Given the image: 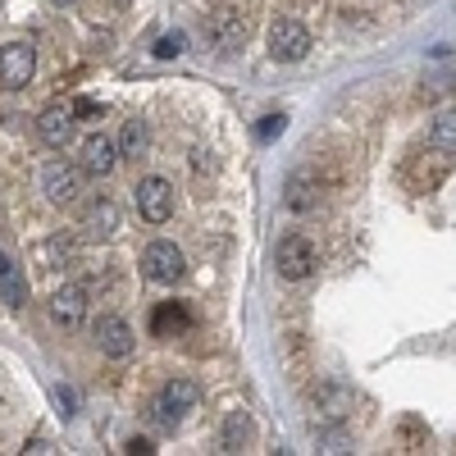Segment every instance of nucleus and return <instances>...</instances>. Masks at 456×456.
<instances>
[{"label": "nucleus", "instance_id": "nucleus-20", "mask_svg": "<svg viewBox=\"0 0 456 456\" xmlns=\"http://www.w3.org/2000/svg\"><path fill=\"white\" fill-rule=\"evenodd\" d=\"M0 297H5L10 306H23V301H28L23 274L14 270V265H10V256H5V251H0Z\"/></svg>", "mask_w": 456, "mask_h": 456}, {"label": "nucleus", "instance_id": "nucleus-18", "mask_svg": "<svg viewBox=\"0 0 456 456\" xmlns=\"http://www.w3.org/2000/svg\"><path fill=\"white\" fill-rule=\"evenodd\" d=\"M251 443V415L247 411H228L224 429H219V452H247Z\"/></svg>", "mask_w": 456, "mask_h": 456}, {"label": "nucleus", "instance_id": "nucleus-2", "mask_svg": "<svg viewBox=\"0 0 456 456\" xmlns=\"http://www.w3.org/2000/svg\"><path fill=\"white\" fill-rule=\"evenodd\" d=\"M42 192H46L51 206L73 210V206L83 201V192H87V174H83V165H64V160L46 165V169H42Z\"/></svg>", "mask_w": 456, "mask_h": 456}, {"label": "nucleus", "instance_id": "nucleus-9", "mask_svg": "<svg viewBox=\"0 0 456 456\" xmlns=\"http://www.w3.org/2000/svg\"><path fill=\"white\" fill-rule=\"evenodd\" d=\"M37 73V51L28 42H5L0 46V83L5 87H28Z\"/></svg>", "mask_w": 456, "mask_h": 456}, {"label": "nucleus", "instance_id": "nucleus-13", "mask_svg": "<svg viewBox=\"0 0 456 456\" xmlns=\"http://www.w3.org/2000/svg\"><path fill=\"white\" fill-rule=\"evenodd\" d=\"M51 320L64 324V329H78L87 320V292L78 283H64L51 292Z\"/></svg>", "mask_w": 456, "mask_h": 456}, {"label": "nucleus", "instance_id": "nucleus-14", "mask_svg": "<svg viewBox=\"0 0 456 456\" xmlns=\"http://www.w3.org/2000/svg\"><path fill=\"white\" fill-rule=\"evenodd\" d=\"M447 169H452V156H438L434 165H429L425 156H406V165H402V178H406V187H411V192H434V187L447 178Z\"/></svg>", "mask_w": 456, "mask_h": 456}, {"label": "nucleus", "instance_id": "nucleus-12", "mask_svg": "<svg viewBox=\"0 0 456 456\" xmlns=\"http://www.w3.org/2000/svg\"><path fill=\"white\" fill-rule=\"evenodd\" d=\"M78 165H83V174L105 178L114 165H119V146H114L105 133H92V137H83V146H78Z\"/></svg>", "mask_w": 456, "mask_h": 456}, {"label": "nucleus", "instance_id": "nucleus-4", "mask_svg": "<svg viewBox=\"0 0 456 456\" xmlns=\"http://www.w3.org/2000/svg\"><path fill=\"white\" fill-rule=\"evenodd\" d=\"M274 260H279V274H283V279L301 283V279H311V274H315L320 251H315V242H311L306 233H288V238L279 242Z\"/></svg>", "mask_w": 456, "mask_h": 456}, {"label": "nucleus", "instance_id": "nucleus-28", "mask_svg": "<svg viewBox=\"0 0 456 456\" xmlns=\"http://www.w3.org/2000/svg\"><path fill=\"white\" fill-rule=\"evenodd\" d=\"M124 452H133V456H151V452H156V447H151L146 438H133V443H128Z\"/></svg>", "mask_w": 456, "mask_h": 456}, {"label": "nucleus", "instance_id": "nucleus-16", "mask_svg": "<svg viewBox=\"0 0 456 456\" xmlns=\"http://www.w3.org/2000/svg\"><path fill=\"white\" fill-rule=\"evenodd\" d=\"M192 329V315H187L183 301H165V306H156V315H151V333L156 338H178Z\"/></svg>", "mask_w": 456, "mask_h": 456}, {"label": "nucleus", "instance_id": "nucleus-8", "mask_svg": "<svg viewBox=\"0 0 456 456\" xmlns=\"http://www.w3.org/2000/svg\"><path fill=\"white\" fill-rule=\"evenodd\" d=\"M183 251L174 247V242H151L146 251H142V274L151 279V283H174V279H183Z\"/></svg>", "mask_w": 456, "mask_h": 456}, {"label": "nucleus", "instance_id": "nucleus-5", "mask_svg": "<svg viewBox=\"0 0 456 456\" xmlns=\"http://www.w3.org/2000/svg\"><path fill=\"white\" fill-rule=\"evenodd\" d=\"M197 406H201V388L192 384V379H169L165 393H160V402H156V425L174 429L183 415H192Z\"/></svg>", "mask_w": 456, "mask_h": 456}, {"label": "nucleus", "instance_id": "nucleus-7", "mask_svg": "<svg viewBox=\"0 0 456 456\" xmlns=\"http://www.w3.org/2000/svg\"><path fill=\"white\" fill-rule=\"evenodd\" d=\"M324 192H329V178L320 169H297L283 187V206L288 210H315Z\"/></svg>", "mask_w": 456, "mask_h": 456}, {"label": "nucleus", "instance_id": "nucleus-24", "mask_svg": "<svg viewBox=\"0 0 456 456\" xmlns=\"http://www.w3.org/2000/svg\"><path fill=\"white\" fill-rule=\"evenodd\" d=\"M46 256H51V260H73V256H78V242H69V238H51V242H46Z\"/></svg>", "mask_w": 456, "mask_h": 456}, {"label": "nucleus", "instance_id": "nucleus-6", "mask_svg": "<svg viewBox=\"0 0 456 456\" xmlns=\"http://www.w3.org/2000/svg\"><path fill=\"white\" fill-rule=\"evenodd\" d=\"M270 55H274L279 64L306 60V55H311V32L301 28L297 19H274V28H270Z\"/></svg>", "mask_w": 456, "mask_h": 456}, {"label": "nucleus", "instance_id": "nucleus-19", "mask_svg": "<svg viewBox=\"0 0 456 456\" xmlns=\"http://www.w3.org/2000/svg\"><path fill=\"white\" fill-rule=\"evenodd\" d=\"M429 146L443 151V156H456V110L434 114V124H429Z\"/></svg>", "mask_w": 456, "mask_h": 456}, {"label": "nucleus", "instance_id": "nucleus-23", "mask_svg": "<svg viewBox=\"0 0 456 456\" xmlns=\"http://www.w3.org/2000/svg\"><path fill=\"white\" fill-rule=\"evenodd\" d=\"M183 51H187V37H183V32H165L160 42H156V55H160V60H174V55H183Z\"/></svg>", "mask_w": 456, "mask_h": 456}, {"label": "nucleus", "instance_id": "nucleus-30", "mask_svg": "<svg viewBox=\"0 0 456 456\" xmlns=\"http://www.w3.org/2000/svg\"><path fill=\"white\" fill-rule=\"evenodd\" d=\"M110 5H114V10H128V5H133V0H110Z\"/></svg>", "mask_w": 456, "mask_h": 456}, {"label": "nucleus", "instance_id": "nucleus-1", "mask_svg": "<svg viewBox=\"0 0 456 456\" xmlns=\"http://www.w3.org/2000/svg\"><path fill=\"white\" fill-rule=\"evenodd\" d=\"M306 406H311L315 429H338V425L352 420L356 393H352L347 384H338V379H320V384L311 388V397H306Z\"/></svg>", "mask_w": 456, "mask_h": 456}, {"label": "nucleus", "instance_id": "nucleus-10", "mask_svg": "<svg viewBox=\"0 0 456 456\" xmlns=\"http://www.w3.org/2000/svg\"><path fill=\"white\" fill-rule=\"evenodd\" d=\"M137 215L146 224H165L174 215V187L165 178H142L137 183Z\"/></svg>", "mask_w": 456, "mask_h": 456}, {"label": "nucleus", "instance_id": "nucleus-17", "mask_svg": "<svg viewBox=\"0 0 456 456\" xmlns=\"http://www.w3.org/2000/svg\"><path fill=\"white\" fill-rule=\"evenodd\" d=\"M83 228H87L92 238H114V233H119V206H114L110 197L92 201V206H87V219H83Z\"/></svg>", "mask_w": 456, "mask_h": 456}, {"label": "nucleus", "instance_id": "nucleus-31", "mask_svg": "<svg viewBox=\"0 0 456 456\" xmlns=\"http://www.w3.org/2000/svg\"><path fill=\"white\" fill-rule=\"evenodd\" d=\"M55 5H78V0H55Z\"/></svg>", "mask_w": 456, "mask_h": 456}, {"label": "nucleus", "instance_id": "nucleus-3", "mask_svg": "<svg viewBox=\"0 0 456 456\" xmlns=\"http://www.w3.org/2000/svg\"><path fill=\"white\" fill-rule=\"evenodd\" d=\"M201 28H206V37H210L219 51H238L247 42V32H251V19L238 5H215V10H206Z\"/></svg>", "mask_w": 456, "mask_h": 456}, {"label": "nucleus", "instance_id": "nucleus-11", "mask_svg": "<svg viewBox=\"0 0 456 456\" xmlns=\"http://www.w3.org/2000/svg\"><path fill=\"white\" fill-rule=\"evenodd\" d=\"M92 338H96V347H101L110 361H128V356H133V329H128V320H119V315H101V320L92 324Z\"/></svg>", "mask_w": 456, "mask_h": 456}, {"label": "nucleus", "instance_id": "nucleus-21", "mask_svg": "<svg viewBox=\"0 0 456 456\" xmlns=\"http://www.w3.org/2000/svg\"><path fill=\"white\" fill-rule=\"evenodd\" d=\"M146 151V119H128L124 124V133H119V156H142Z\"/></svg>", "mask_w": 456, "mask_h": 456}, {"label": "nucleus", "instance_id": "nucleus-27", "mask_svg": "<svg viewBox=\"0 0 456 456\" xmlns=\"http://www.w3.org/2000/svg\"><path fill=\"white\" fill-rule=\"evenodd\" d=\"M55 397H60V406H64V415H73V406H78V397H73V388H60Z\"/></svg>", "mask_w": 456, "mask_h": 456}, {"label": "nucleus", "instance_id": "nucleus-26", "mask_svg": "<svg viewBox=\"0 0 456 456\" xmlns=\"http://www.w3.org/2000/svg\"><path fill=\"white\" fill-rule=\"evenodd\" d=\"M283 128H288V119H283V114H265V124H260V142H274Z\"/></svg>", "mask_w": 456, "mask_h": 456}, {"label": "nucleus", "instance_id": "nucleus-22", "mask_svg": "<svg viewBox=\"0 0 456 456\" xmlns=\"http://www.w3.org/2000/svg\"><path fill=\"white\" fill-rule=\"evenodd\" d=\"M402 452H425L429 447V438H425V429H420V420H402Z\"/></svg>", "mask_w": 456, "mask_h": 456}, {"label": "nucleus", "instance_id": "nucleus-15", "mask_svg": "<svg viewBox=\"0 0 456 456\" xmlns=\"http://www.w3.org/2000/svg\"><path fill=\"white\" fill-rule=\"evenodd\" d=\"M73 110L69 105H51L42 119H37V128H42V137H46V146H69L73 142Z\"/></svg>", "mask_w": 456, "mask_h": 456}, {"label": "nucleus", "instance_id": "nucleus-29", "mask_svg": "<svg viewBox=\"0 0 456 456\" xmlns=\"http://www.w3.org/2000/svg\"><path fill=\"white\" fill-rule=\"evenodd\" d=\"M28 452H37V456H42V452H55V447H51L46 438H32V443H28Z\"/></svg>", "mask_w": 456, "mask_h": 456}, {"label": "nucleus", "instance_id": "nucleus-25", "mask_svg": "<svg viewBox=\"0 0 456 456\" xmlns=\"http://www.w3.org/2000/svg\"><path fill=\"white\" fill-rule=\"evenodd\" d=\"M69 110H73V119H101V114H105V110H101L96 101H87V96H78Z\"/></svg>", "mask_w": 456, "mask_h": 456}]
</instances>
